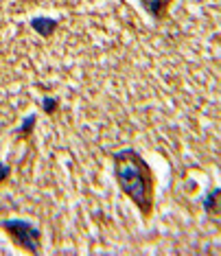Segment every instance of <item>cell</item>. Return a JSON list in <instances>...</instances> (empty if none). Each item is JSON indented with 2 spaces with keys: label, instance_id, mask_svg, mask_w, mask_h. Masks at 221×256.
Listing matches in <instances>:
<instances>
[{
  "label": "cell",
  "instance_id": "obj_1",
  "mask_svg": "<svg viewBox=\"0 0 221 256\" xmlns=\"http://www.w3.org/2000/svg\"><path fill=\"white\" fill-rule=\"evenodd\" d=\"M114 178L120 190L130 202L140 210L142 217H149L154 210V173L149 162L142 158L140 151L123 149L114 154Z\"/></svg>",
  "mask_w": 221,
  "mask_h": 256
},
{
  "label": "cell",
  "instance_id": "obj_2",
  "mask_svg": "<svg viewBox=\"0 0 221 256\" xmlns=\"http://www.w3.org/2000/svg\"><path fill=\"white\" fill-rule=\"evenodd\" d=\"M2 228L9 232L22 248H26L28 252L36 254L40 250V230L36 226H31L28 221H20V219H7L2 221Z\"/></svg>",
  "mask_w": 221,
  "mask_h": 256
},
{
  "label": "cell",
  "instance_id": "obj_3",
  "mask_svg": "<svg viewBox=\"0 0 221 256\" xmlns=\"http://www.w3.org/2000/svg\"><path fill=\"white\" fill-rule=\"evenodd\" d=\"M138 2L142 4V9L147 11L154 20H162L168 9V4H171V0H138Z\"/></svg>",
  "mask_w": 221,
  "mask_h": 256
},
{
  "label": "cell",
  "instance_id": "obj_4",
  "mask_svg": "<svg viewBox=\"0 0 221 256\" xmlns=\"http://www.w3.org/2000/svg\"><path fill=\"white\" fill-rule=\"evenodd\" d=\"M31 28L38 31L40 36H50V33L57 28V20L46 18V16H38V18H31Z\"/></svg>",
  "mask_w": 221,
  "mask_h": 256
},
{
  "label": "cell",
  "instance_id": "obj_5",
  "mask_svg": "<svg viewBox=\"0 0 221 256\" xmlns=\"http://www.w3.org/2000/svg\"><path fill=\"white\" fill-rule=\"evenodd\" d=\"M219 195H221V188H212L208 195H204L202 204H204V210H206L208 214H217V208H219L217 200H219Z\"/></svg>",
  "mask_w": 221,
  "mask_h": 256
},
{
  "label": "cell",
  "instance_id": "obj_6",
  "mask_svg": "<svg viewBox=\"0 0 221 256\" xmlns=\"http://www.w3.org/2000/svg\"><path fill=\"white\" fill-rule=\"evenodd\" d=\"M33 125H36V116H28V118L22 123V127H20V134H26V132H31L33 130Z\"/></svg>",
  "mask_w": 221,
  "mask_h": 256
},
{
  "label": "cell",
  "instance_id": "obj_7",
  "mask_svg": "<svg viewBox=\"0 0 221 256\" xmlns=\"http://www.w3.org/2000/svg\"><path fill=\"white\" fill-rule=\"evenodd\" d=\"M44 110L48 114H53L55 110H57V101H55V98H44Z\"/></svg>",
  "mask_w": 221,
  "mask_h": 256
},
{
  "label": "cell",
  "instance_id": "obj_8",
  "mask_svg": "<svg viewBox=\"0 0 221 256\" xmlns=\"http://www.w3.org/2000/svg\"><path fill=\"white\" fill-rule=\"evenodd\" d=\"M4 176H7V166H0V182H2V180H4Z\"/></svg>",
  "mask_w": 221,
  "mask_h": 256
}]
</instances>
